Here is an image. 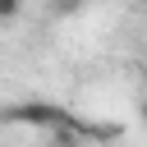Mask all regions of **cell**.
Returning <instances> with one entry per match:
<instances>
[{"label":"cell","mask_w":147,"mask_h":147,"mask_svg":"<svg viewBox=\"0 0 147 147\" xmlns=\"http://www.w3.org/2000/svg\"><path fill=\"white\" fill-rule=\"evenodd\" d=\"M23 14V0H0V23H14Z\"/></svg>","instance_id":"1"},{"label":"cell","mask_w":147,"mask_h":147,"mask_svg":"<svg viewBox=\"0 0 147 147\" xmlns=\"http://www.w3.org/2000/svg\"><path fill=\"white\" fill-rule=\"evenodd\" d=\"M142 69H147V55H142Z\"/></svg>","instance_id":"4"},{"label":"cell","mask_w":147,"mask_h":147,"mask_svg":"<svg viewBox=\"0 0 147 147\" xmlns=\"http://www.w3.org/2000/svg\"><path fill=\"white\" fill-rule=\"evenodd\" d=\"M138 119H142V124H147V96H142V101H138Z\"/></svg>","instance_id":"2"},{"label":"cell","mask_w":147,"mask_h":147,"mask_svg":"<svg viewBox=\"0 0 147 147\" xmlns=\"http://www.w3.org/2000/svg\"><path fill=\"white\" fill-rule=\"evenodd\" d=\"M78 5H83V0H60V9H78Z\"/></svg>","instance_id":"3"}]
</instances>
